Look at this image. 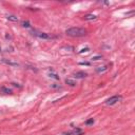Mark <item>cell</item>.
Wrapping results in <instances>:
<instances>
[{
  "label": "cell",
  "mask_w": 135,
  "mask_h": 135,
  "mask_svg": "<svg viewBox=\"0 0 135 135\" xmlns=\"http://www.w3.org/2000/svg\"><path fill=\"white\" fill-rule=\"evenodd\" d=\"M101 58H102V56L99 55V56H95V57H93L92 59H93V60H99V59H101Z\"/></svg>",
  "instance_id": "obj_16"
},
{
  "label": "cell",
  "mask_w": 135,
  "mask_h": 135,
  "mask_svg": "<svg viewBox=\"0 0 135 135\" xmlns=\"http://www.w3.org/2000/svg\"><path fill=\"white\" fill-rule=\"evenodd\" d=\"M51 87H52V88H55V89H57V88H60V86H57V84H51Z\"/></svg>",
  "instance_id": "obj_18"
},
{
  "label": "cell",
  "mask_w": 135,
  "mask_h": 135,
  "mask_svg": "<svg viewBox=\"0 0 135 135\" xmlns=\"http://www.w3.org/2000/svg\"><path fill=\"white\" fill-rule=\"evenodd\" d=\"M89 51H90V49H89V48L82 49V50H80V51H79V54H82V53H84V52H89Z\"/></svg>",
  "instance_id": "obj_15"
},
{
  "label": "cell",
  "mask_w": 135,
  "mask_h": 135,
  "mask_svg": "<svg viewBox=\"0 0 135 135\" xmlns=\"http://www.w3.org/2000/svg\"><path fill=\"white\" fill-rule=\"evenodd\" d=\"M94 121H95V120H94L93 118H90V119H88L87 121H86V125H87V126H89V125H93V124H94Z\"/></svg>",
  "instance_id": "obj_14"
},
{
  "label": "cell",
  "mask_w": 135,
  "mask_h": 135,
  "mask_svg": "<svg viewBox=\"0 0 135 135\" xmlns=\"http://www.w3.org/2000/svg\"><path fill=\"white\" fill-rule=\"evenodd\" d=\"M49 77H51V78H54V79H56V80H59V76L57 74H56L55 72H54L53 70H50V73H49Z\"/></svg>",
  "instance_id": "obj_7"
},
{
  "label": "cell",
  "mask_w": 135,
  "mask_h": 135,
  "mask_svg": "<svg viewBox=\"0 0 135 135\" xmlns=\"http://www.w3.org/2000/svg\"><path fill=\"white\" fill-rule=\"evenodd\" d=\"M65 84H70L71 87H75V86H76V82L73 81V80H71V79H65Z\"/></svg>",
  "instance_id": "obj_13"
},
{
  "label": "cell",
  "mask_w": 135,
  "mask_h": 135,
  "mask_svg": "<svg viewBox=\"0 0 135 135\" xmlns=\"http://www.w3.org/2000/svg\"><path fill=\"white\" fill-rule=\"evenodd\" d=\"M108 70V67L107 65H105V67H98V68H96V72L97 73H102V72H105V71Z\"/></svg>",
  "instance_id": "obj_10"
},
{
  "label": "cell",
  "mask_w": 135,
  "mask_h": 135,
  "mask_svg": "<svg viewBox=\"0 0 135 135\" xmlns=\"http://www.w3.org/2000/svg\"><path fill=\"white\" fill-rule=\"evenodd\" d=\"M1 62L5 63L8 65H11V67H19V63L16 62V61L12 60V59H6V58H2L1 59Z\"/></svg>",
  "instance_id": "obj_5"
},
{
  "label": "cell",
  "mask_w": 135,
  "mask_h": 135,
  "mask_svg": "<svg viewBox=\"0 0 135 135\" xmlns=\"http://www.w3.org/2000/svg\"><path fill=\"white\" fill-rule=\"evenodd\" d=\"M0 92L1 93H4V94H11L12 93V91L9 88H5V87H2V88H0Z\"/></svg>",
  "instance_id": "obj_9"
},
{
  "label": "cell",
  "mask_w": 135,
  "mask_h": 135,
  "mask_svg": "<svg viewBox=\"0 0 135 135\" xmlns=\"http://www.w3.org/2000/svg\"><path fill=\"white\" fill-rule=\"evenodd\" d=\"M121 98H122V97L120 96V95H114V96L110 97L109 99H107V100H106V105L113 106V105H115V103H117Z\"/></svg>",
  "instance_id": "obj_2"
},
{
  "label": "cell",
  "mask_w": 135,
  "mask_h": 135,
  "mask_svg": "<svg viewBox=\"0 0 135 135\" xmlns=\"http://www.w3.org/2000/svg\"><path fill=\"white\" fill-rule=\"evenodd\" d=\"M6 19L11 20V21H18V17H16L15 15H8L6 16Z\"/></svg>",
  "instance_id": "obj_11"
},
{
  "label": "cell",
  "mask_w": 135,
  "mask_h": 135,
  "mask_svg": "<svg viewBox=\"0 0 135 135\" xmlns=\"http://www.w3.org/2000/svg\"><path fill=\"white\" fill-rule=\"evenodd\" d=\"M33 35L36 37H38L40 39H50L51 38V35L48 33H43V32H37V31H33Z\"/></svg>",
  "instance_id": "obj_3"
},
{
  "label": "cell",
  "mask_w": 135,
  "mask_h": 135,
  "mask_svg": "<svg viewBox=\"0 0 135 135\" xmlns=\"http://www.w3.org/2000/svg\"><path fill=\"white\" fill-rule=\"evenodd\" d=\"M82 134H84V132H82L81 129H79V128H75V129L72 130V131L65 132V133H62L61 135H82Z\"/></svg>",
  "instance_id": "obj_4"
},
{
  "label": "cell",
  "mask_w": 135,
  "mask_h": 135,
  "mask_svg": "<svg viewBox=\"0 0 135 135\" xmlns=\"http://www.w3.org/2000/svg\"><path fill=\"white\" fill-rule=\"evenodd\" d=\"M88 76V74L86 72H82V71H80V72H76L74 74V77L75 78H84V77H87Z\"/></svg>",
  "instance_id": "obj_6"
},
{
  "label": "cell",
  "mask_w": 135,
  "mask_h": 135,
  "mask_svg": "<svg viewBox=\"0 0 135 135\" xmlns=\"http://www.w3.org/2000/svg\"><path fill=\"white\" fill-rule=\"evenodd\" d=\"M84 20H94V19H96V15H94V14H88V15L84 16Z\"/></svg>",
  "instance_id": "obj_8"
},
{
  "label": "cell",
  "mask_w": 135,
  "mask_h": 135,
  "mask_svg": "<svg viewBox=\"0 0 135 135\" xmlns=\"http://www.w3.org/2000/svg\"><path fill=\"white\" fill-rule=\"evenodd\" d=\"M0 52H1V47H0Z\"/></svg>",
  "instance_id": "obj_19"
},
{
  "label": "cell",
  "mask_w": 135,
  "mask_h": 135,
  "mask_svg": "<svg viewBox=\"0 0 135 135\" xmlns=\"http://www.w3.org/2000/svg\"><path fill=\"white\" fill-rule=\"evenodd\" d=\"M65 34L71 37H82L87 35V30L82 28H70L65 31Z\"/></svg>",
  "instance_id": "obj_1"
},
{
  "label": "cell",
  "mask_w": 135,
  "mask_h": 135,
  "mask_svg": "<svg viewBox=\"0 0 135 135\" xmlns=\"http://www.w3.org/2000/svg\"><path fill=\"white\" fill-rule=\"evenodd\" d=\"M80 65H90V62H79Z\"/></svg>",
  "instance_id": "obj_17"
},
{
  "label": "cell",
  "mask_w": 135,
  "mask_h": 135,
  "mask_svg": "<svg viewBox=\"0 0 135 135\" xmlns=\"http://www.w3.org/2000/svg\"><path fill=\"white\" fill-rule=\"evenodd\" d=\"M21 25H22L23 28H30L31 23H30V21H28V20H23L22 22H21Z\"/></svg>",
  "instance_id": "obj_12"
}]
</instances>
